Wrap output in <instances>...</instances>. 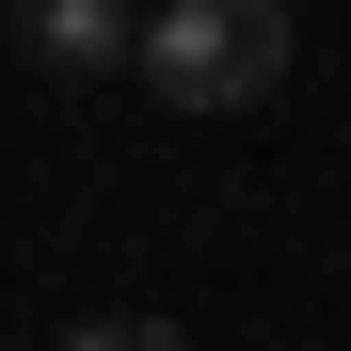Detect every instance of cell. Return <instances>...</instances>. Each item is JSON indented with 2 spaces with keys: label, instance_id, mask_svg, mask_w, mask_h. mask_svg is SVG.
Returning a JSON list of instances; mask_svg holds the SVG:
<instances>
[{
  "label": "cell",
  "instance_id": "obj_1",
  "mask_svg": "<svg viewBox=\"0 0 351 351\" xmlns=\"http://www.w3.org/2000/svg\"><path fill=\"white\" fill-rule=\"evenodd\" d=\"M287 0H160L144 16V80L176 96V112H256L271 80H287Z\"/></svg>",
  "mask_w": 351,
  "mask_h": 351
},
{
  "label": "cell",
  "instance_id": "obj_2",
  "mask_svg": "<svg viewBox=\"0 0 351 351\" xmlns=\"http://www.w3.org/2000/svg\"><path fill=\"white\" fill-rule=\"evenodd\" d=\"M16 32H32V64H64V80L144 64V16H128V0H16Z\"/></svg>",
  "mask_w": 351,
  "mask_h": 351
},
{
  "label": "cell",
  "instance_id": "obj_3",
  "mask_svg": "<svg viewBox=\"0 0 351 351\" xmlns=\"http://www.w3.org/2000/svg\"><path fill=\"white\" fill-rule=\"evenodd\" d=\"M64 351H192V335H176V319H80Z\"/></svg>",
  "mask_w": 351,
  "mask_h": 351
}]
</instances>
